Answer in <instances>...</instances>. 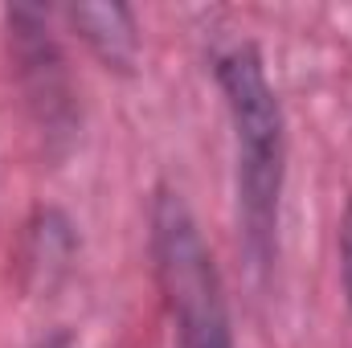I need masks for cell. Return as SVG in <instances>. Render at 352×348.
<instances>
[{
	"label": "cell",
	"instance_id": "7a4b0ae2",
	"mask_svg": "<svg viewBox=\"0 0 352 348\" xmlns=\"http://www.w3.org/2000/svg\"><path fill=\"white\" fill-rule=\"evenodd\" d=\"M148 246L180 348H234V320L217 254L184 193L156 184L148 205Z\"/></svg>",
	"mask_w": 352,
	"mask_h": 348
},
{
	"label": "cell",
	"instance_id": "277c9868",
	"mask_svg": "<svg viewBox=\"0 0 352 348\" xmlns=\"http://www.w3.org/2000/svg\"><path fill=\"white\" fill-rule=\"evenodd\" d=\"M62 17L78 33V41L98 58L102 70L135 74V62H140V21H135L131 4H123V0H87V4H66Z\"/></svg>",
	"mask_w": 352,
	"mask_h": 348
},
{
	"label": "cell",
	"instance_id": "5b68a950",
	"mask_svg": "<svg viewBox=\"0 0 352 348\" xmlns=\"http://www.w3.org/2000/svg\"><path fill=\"white\" fill-rule=\"evenodd\" d=\"M78 259V226L70 221L66 209L41 205L25 221V242H21V274L29 291H54Z\"/></svg>",
	"mask_w": 352,
	"mask_h": 348
},
{
	"label": "cell",
	"instance_id": "8992f818",
	"mask_svg": "<svg viewBox=\"0 0 352 348\" xmlns=\"http://www.w3.org/2000/svg\"><path fill=\"white\" fill-rule=\"evenodd\" d=\"M336 274H340V295L352 312V193L344 197V209L336 221Z\"/></svg>",
	"mask_w": 352,
	"mask_h": 348
},
{
	"label": "cell",
	"instance_id": "3957f363",
	"mask_svg": "<svg viewBox=\"0 0 352 348\" xmlns=\"http://www.w3.org/2000/svg\"><path fill=\"white\" fill-rule=\"evenodd\" d=\"M4 33H8V58H12V74L21 83L25 107L41 131V140L62 152L74 135H78V90L74 74L66 62V50L50 25L45 8L33 4H12L4 8Z\"/></svg>",
	"mask_w": 352,
	"mask_h": 348
},
{
	"label": "cell",
	"instance_id": "6da1fadb",
	"mask_svg": "<svg viewBox=\"0 0 352 348\" xmlns=\"http://www.w3.org/2000/svg\"><path fill=\"white\" fill-rule=\"evenodd\" d=\"M213 83L221 90L234 135V197L238 234L250 270L266 279L278 259V221L287 193V115L270 83L258 41L242 37L213 54Z\"/></svg>",
	"mask_w": 352,
	"mask_h": 348
}]
</instances>
